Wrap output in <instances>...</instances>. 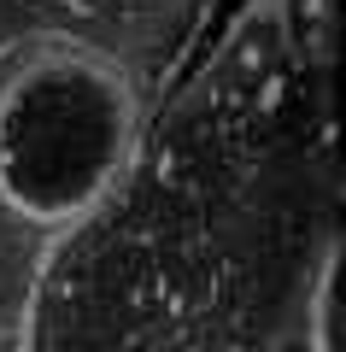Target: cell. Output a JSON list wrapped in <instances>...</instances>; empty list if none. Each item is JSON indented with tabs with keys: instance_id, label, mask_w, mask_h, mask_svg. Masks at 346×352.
<instances>
[{
	"instance_id": "2",
	"label": "cell",
	"mask_w": 346,
	"mask_h": 352,
	"mask_svg": "<svg viewBox=\"0 0 346 352\" xmlns=\"http://www.w3.org/2000/svg\"><path fill=\"white\" fill-rule=\"evenodd\" d=\"M340 282H346V264L340 247H329L317 270V294H311V323H305V346L311 352H346V300H340Z\"/></svg>"
},
{
	"instance_id": "1",
	"label": "cell",
	"mask_w": 346,
	"mask_h": 352,
	"mask_svg": "<svg viewBox=\"0 0 346 352\" xmlns=\"http://www.w3.org/2000/svg\"><path fill=\"white\" fill-rule=\"evenodd\" d=\"M141 135L129 71L88 41H41L0 82V206L65 229L124 176Z\"/></svg>"
}]
</instances>
